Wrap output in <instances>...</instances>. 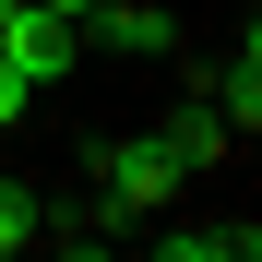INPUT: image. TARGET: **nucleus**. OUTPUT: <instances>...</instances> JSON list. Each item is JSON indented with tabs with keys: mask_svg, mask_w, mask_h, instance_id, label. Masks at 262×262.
I'll use <instances>...</instances> for the list:
<instances>
[{
	"mask_svg": "<svg viewBox=\"0 0 262 262\" xmlns=\"http://www.w3.org/2000/svg\"><path fill=\"white\" fill-rule=\"evenodd\" d=\"M0 60H12V72L36 83V96H48V83H60L72 60H83V36H72L60 12H48V0H12V24H0Z\"/></svg>",
	"mask_w": 262,
	"mask_h": 262,
	"instance_id": "nucleus-1",
	"label": "nucleus"
},
{
	"mask_svg": "<svg viewBox=\"0 0 262 262\" xmlns=\"http://www.w3.org/2000/svg\"><path fill=\"white\" fill-rule=\"evenodd\" d=\"M179 179H191V167L167 155V131H131V143H107V191H119L131 214H155V203H179Z\"/></svg>",
	"mask_w": 262,
	"mask_h": 262,
	"instance_id": "nucleus-2",
	"label": "nucleus"
},
{
	"mask_svg": "<svg viewBox=\"0 0 262 262\" xmlns=\"http://www.w3.org/2000/svg\"><path fill=\"white\" fill-rule=\"evenodd\" d=\"M83 48H119V60H167V48H179V24H167L155 0H96V12H83Z\"/></svg>",
	"mask_w": 262,
	"mask_h": 262,
	"instance_id": "nucleus-3",
	"label": "nucleus"
},
{
	"mask_svg": "<svg viewBox=\"0 0 262 262\" xmlns=\"http://www.w3.org/2000/svg\"><path fill=\"white\" fill-rule=\"evenodd\" d=\"M214 119H227V131H262V36H238L227 83H214Z\"/></svg>",
	"mask_w": 262,
	"mask_h": 262,
	"instance_id": "nucleus-4",
	"label": "nucleus"
},
{
	"mask_svg": "<svg viewBox=\"0 0 262 262\" xmlns=\"http://www.w3.org/2000/svg\"><path fill=\"white\" fill-rule=\"evenodd\" d=\"M155 250H167V262H250L262 227H155Z\"/></svg>",
	"mask_w": 262,
	"mask_h": 262,
	"instance_id": "nucleus-5",
	"label": "nucleus"
},
{
	"mask_svg": "<svg viewBox=\"0 0 262 262\" xmlns=\"http://www.w3.org/2000/svg\"><path fill=\"white\" fill-rule=\"evenodd\" d=\"M227 143H238V131L214 119V96H203V107H179V119H167V155H179V167H214V155H227Z\"/></svg>",
	"mask_w": 262,
	"mask_h": 262,
	"instance_id": "nucleus-6",
	"label": "nucleus"
},
{
	"mask_svg": "<svg viewBox=\"0 0 262 262\" xmlns=\"http://www.w3.org/2000/svg\"><path fill=\"white\" fill-rule=\"evenodd\" d=\"M36 238H48V203H36L24 179H0V262H12V250H36Z\"/></svg>",
	"mask_w": 262,
	"mask_h": 262,
	"instance_id": "nucleus-7",
	"label": "nucleus"
},
{
	"mask_svg": "<svg viewBox=\"0 0 262 262\" xmlns=\"http://www.w3.org/2000/svg\"><path fill=\"white\" fill-rule=\"evenodd\" d=\"M48 12H60V24H72V36H83V12H96V0H48Z\"/></svg>",
	"mask_w": 262,
	"mask_h": 262,
	"instance_id": "nucleus-8",
	"label": "nucleus"
}]
</instances>
